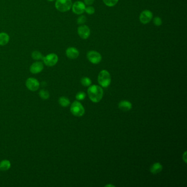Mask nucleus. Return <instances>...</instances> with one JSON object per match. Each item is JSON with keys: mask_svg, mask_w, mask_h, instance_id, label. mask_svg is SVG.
I'll return each instance as SVG.
<instances>
[{"mask_svg": "<svg viewBox=\"0 0 187 187\" xmlns=\"http://www.w3.org/2000/svg\"><path fill=\"white\" fill-rule=\"evenodd\" d=\"M88 95L89 99L94 103L100 102L103 96V91L100 87L97 85H92L88 89Z\"/></svg>", "mask_w": 187, "mask_h": 187, "instance_id": "nucleus-1", "label": "nucleus"}, {"mask_svg": "<svg viewBox=\"0 0 187 187\" xmlns=\"http://www.w3.org/2000/svg\"><path fill=\"white\" fill-rule=\"evenodd\" d=\"M111 78L110 74L106 70H103L100 71L98 76V82L102 87H108L110 85Z\"/></svg>", "mask_w": 187, "mask_h": 187, "instance_id": "nucleus-2", "label": "nucleus"}, {"mask_svg": "<svg viewBox=\"0 0 187 187\" xmlns=\"http://www.w3.org/2000/svg\"><path fill=\"white\" fill-rule=\"evenodd\" d=\"M73 5L71 0H56V9L62 12L69 11Z\"/></svg>", "mask_w": 187, "mask_h": 187, "instance_id": "nucleus-3", "label": "nucleus"}, {"mask_svg": "<svg viewBox=\"0 0 187 187\" xmlns=\"http://www.w3.org/2000/svg\"><path fill=\"white\" fill-rule=\"evenodd\" d=\"M70 111L74 116L80 117L85 114V110L84 107H83L80 103L78 101H75L71 104Z\"/></svg>", "mask_w": 187, "mask_h": 187, "instance_id": "nucleus-4", "label": "nucleus"}, {"mask_svg": "<svg viewBox=\"0 0 187 187\" xmlns=\"http://www.w3.org/2000/svg\"><path fill=\"white\" fill-rule=\"evenodd\" d=\"M87 58L90 62L97 64L101 62L102 59V57L99 52L96 51H90L87 53Z\"/></svg>", "mask_w": 187, "mask_h": 187, "instance_id": "nucleus-5", "label": "nucleus"}, {"mask_svg": "<svg viewBox=\"0 0 187 187\" xmlns=\"http://www.w3.org/2000/svg\"><path fill=\"white\" fill-rule=\"evenodd\" d=\"M43 60L46 66L53 67L58 63V57L56 54L50 53L43 57Z\"/></svg>", "mask_w": 187, "mask_h": 187, "instance_id": "nucleus-6", "label": "nucleus"}, {"mask_svg": "<svg viewBox=\"0 0 187 187\" xmlns=\"http://www.w3.org/2000/svg\"><path fill=\"white\" fill-rule=\"evenodd\" d=\"M40 83L35 78H30L27 79L25 83L26 87L31 91L35 92L38 90L40 87Z\"/></svg>", "mask_w": 187, "mask_h": 187, "instance_id": "nucleus-7", "label": "nucleus"}, {"mask_svg": "<svg viewBox=\"0 0 187 187\" xmlns=\"http://www.w3.org/2000/svg\"><path fill=\"white\" fill-rule=\"evenodd\" d=\"M153 17V13L149 10H144L141 12L139 16V20L142 24H147L151 22Z\"/></svg>", "mask_w": 187, "mask_h": 187, "instance_id": "nucleus-8", "label": "nucleus"}, {"mask_svg": "<svg viewBox=\"0 0 187 187\" xmlns=\"http://www.w3.org/2000/svg\"><path fill=\"white\" fill-rule=\"evenodd\" d=\"M71 8L72 11L74 13L78 15H80L85 12L86 5L84 3L80 1H78L73 3Z\"/></svg>", "mask_w": 187, "mask_h": 187, "instance_id": "nucleus-9", "label": "nucleus"}, {"mask_svg": "<svg viewBox=\"0 0 187 187\" xmlns=\"http://www.w3.org/2000/svg\"><path fill=\"white\" fill-rule=\"evenodd\" d=\"M78 33L81 38L85 40L89 38L91 34V30L89 27L87 25H82L78 27Z\"/></svg>", "mask_w": 187, "mask_h": 187, "instance_id": "nucleus-10", "label": "nucleus"}, {"mask_svg": "<svg viewBox=\"0 0 187 187\" xmlns=\"http://www.w3.org/2000/svg\"><path fill=\"white\" fill-rule=\"evenodd\" d=\"M43 68L44 67L43 63L41 62H36L33 63V64L30 66V71L32 73L37 74L43 71Z\"/></svg>", "mask_w": 187, "mask_h": 187, "instance_id": "nucleus-11", "label": "nucleus"}, {"mask_svg": "<svg viewBox=\"0 0 187 187\" xmlns=\"http://www.w3.org/2000/svg\"><path fill=\"white\" fill-rule=\"evenodd\" d=\"M79 54L80 53L78 49L75 47H69L66 50V55L67 57L71 59H76L79 56Z\"/></svg>", "mask_w": 187, "mask_h": 187, "instance_id": "nucleus-12", "label": "nucleus"}, {"mask_svg": "<svg viewBox=\"0 0 187 187\" xmlns=\"http://www.w3.org/2000/svg\"><path fill=\"white\" fill-rule=\"evenodd\" d=\"M118 107L119 109L123 111H129L132 108L131 103L128 100H122L119 103Z\"/></svg>", "mask_w": 187, "mask_h": 187, "instance_id": "nucleus-13", "label": "nucleus"}, {"mask_svg": "<svg viewBox=\"0 0 187 187\" xmlns=\"http://www.w3.org/2000/svg\"><path fill=\"white\" fill-rule=\"evenodd\" d=\"M163 170V166L159 163H156L152 165V167H150V172L153 174L160 173Z\"/></svg>", "mask_w": 187, "mask_h": 187, "instance_id": "nucleus-14", "label": "nucleus"}, {"mask_svg": "<svg viewBox=\"0 0 187 187\" xmlns=\"http://www.w3.org/2000/svg\"><path fill=\"white\" fill-rule=\"evenodd\" d=\"M9 41V36L7 33H0V46H5Z\"/></svg>", "mask_w": 187, "mask_h": 187, "instance_id": "nucleus-15", "label": "nucleus"}, {"mask_svg": "<svg viewBox=\"0 0 187 187\" xmlns=\"http://www.w3.org/2000/svg\"><path fill=\"white\" fill-rule=\"evenodd\" d=\"M11 167V163L8 160H3L0 163V170L2 171H8Z\"/></svg>", "mask_w": 187, "mask_h": 187, "instance_id": "nucleus-16", "label": "nucleus"}, {"mask_svg": "<svg viewBox=\"0 0 187 187\" xmlns=\"http://www.w3.org/2000/svg\"><path fill=\"white\" fill-rule=\"evenodd\" d=\"M58 102L63 107H67L70 104V102L68 98L65 97H61L59 98Z\"/></svg>", "mask_w": 187, "mask_h": 187, "instance_id": "nucleus-17", "label": "nucleus"}, {"mask_svg": "<svg viewBox=\"0 0 187 187\" xmlns=\"http://www.w3.org/2000/svg\"><path fill=\"white\" fill-rule=\"evenodd\" d=\"M31 57L33 59L36 60H43V56L42 53L40 52L37 51H33L32 53Z\"/></svg>", "mask_w": 187, "mask_h": 187, "instance_id": "nucleus-18", "label": "nucleus"}, {"mask_svg": "<svg viewBox=\"0 0 187 187\" xmlns=\"http://www.w3.org/2000/svg\"><path fill=\"white\" fill-rule=\"evenodd\" d=\"M39 96L41 98H42L43 100H47L49 98V94L48 92L44 89H42L39 92Z\"/></svg>", "mask_w": 187, "mask_h": 187, "instance_id": "nucleus-19", "label": "nucleus"}, {"mask_svg": "<svg viewBox=\"0 0 187 187\" xmlns=\"http://www.w3.org/2000/svg\"><path fill=\"white\" fill-rule=\"evenodd\" d=\"M105 5L108 7H114L118 3L119 0H103Z\"/></svg>", "mask_w": 187, "mask_h": 187, "instance_id": "nucleus-20", "label": "nucleus"}, {"mask_svg": "<svg viewBox=\"0 0 187 187\" xmlns=\"http://www.w3.org/2000/svg\"><path fill=\"white\" fill-rule=\"evenodd\" d=\"M81 83L83 86L88 87L91 84L92 81L90 78L87 77H83L81 79Z\"/></svg>", "mask_w": 187, "mask_h": 187, "instance_id": "nucleus-21", "label": "nucleus"}, {"mask_svg": "<svg viewBox=\"0 0 187 187\" xmlns=\"http://www.w3.org/2000/svg\"><path fill=\"white\" fill-rule=\"evenodd\" d=\"M85 12H86L89 15H92L95 12V8L91 6H88V7H86Z\"/></svg>", "mask_w": 187, "mask_h": 187, "instance_id": "nucleus-22", "label": "nucleus"}, {"mask_svg": "<svg viewBox=\"0 0 187 187\" xmlns=\"http://www.w3.org/2000/svg\"><path fill=\"white\" fill-rule=\"evenodd\" d=\"M153 23H154V25L156 26V27H159L162 25L163 22H162V19H161L160 17H156L154 18L153 19Z\"/></svg>", "mask_w": 187, "mask_h": 187, "instance_id": "nucleus-23", "label": "nucleus"}, {"mask_svg": "<svg viewBox=\"0 0 187 187\" xmlns=\"http://www.w3.org/2000/svg\"><path fill=\"white\" fill-rule=\"evenodd\" d=\"M86 17L85 16H81L77 19V23L79 25H83L86 22Z\"/></svg>", "mask_w": 187, "mask_h": 187, "instance_id": "nucleus-24", "label": "nucleus"}, {"mask_svg": "<svg viewBox=\"0 0 187 187\" xmlns=\"http://www.w3.org/2000/svg\"><path fill=\"white\" fill-rule=\"evenodd\" d=\"M86 97V94L83 92H80L76 94V99L79 100H83L85 99Z\"/></svg>", "mask_w": 187, "mask_h": 187, "instance_id": "nucleus-25", "label": "nucleus"}, {"mask_svg": "<svg viewBox=\"0 0 187 187\" xmlns=\"http://www.w3.org/2000/svg\"><path fill=\"white\" fill-rule=\"evenodd\" d=\"M94 2V0H84V3L87 6H91Z\"/></svg>", "mask_w": 187, "mask_h": 187, "instance_id": "nucleus-26", "label": "nucleus"}, {"mask_svg": "<svg viewBox=\"0 0 187 187\" xmlns=\"http://www.w3.org/2000/svg\"><path fill=\"white\" fill-rule=\"evenodd\" d=\"M186 154H187V152H185L183 154V159L184 160V161H185V163H187V159H186Z\"/></svg>", "mask_w": 187, "mask_h": 187, "instance_id": "nucleus-27", "label": "nucleus"}, {"mask_svg": "<svg viewBox=\"0 0 187 187\" xmlns=\"http://www.w3.org/2000/svg\"><path fill=\"white\" fill-rule=\"evenodd\" d=\"M105 187H115V185H110V184H108L107 185H105Z\"/></svg>", "mask_w": 187, "mask_h": 187, "instance_id": "nucleus-28", "label": "nucleus"}, {"mask_svg": "<svg viewBox=\"0 0 187 187\" xmlns=\"http://www.w3.org/2000/svg\"><path fill=\"white\" fill-rule=\"evenodd\" d=\"M47 1H50V2H52V1H55V0H47Z\"/></svg>", "mask_w": 187, "mask_h": 187, "instance_id": "nucleus-29", "label": "nucleus"}]
</instances>
